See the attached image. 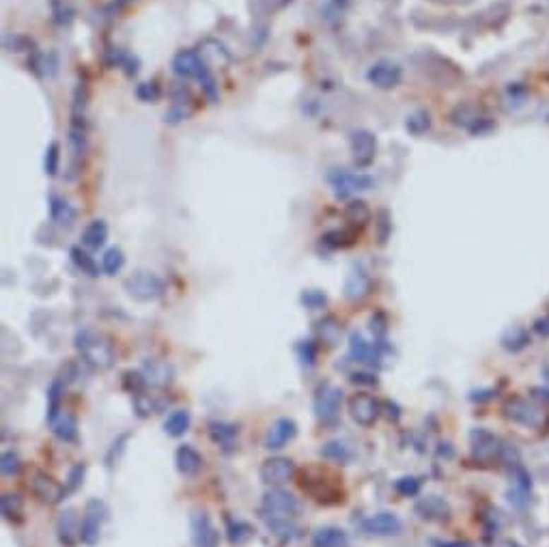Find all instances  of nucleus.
<instances>
[{
  "mask_svg": "<svg viewBox=\"0 0 549 547\" xmlns=\"http://www.w3.org/2000/svg\"><path fill=\"white\" fill-rule=\"evenodd\" d=\"M302 507L297 502V498L285 489H271L263 495L261 500V519L267 524V528L283 539H291L297 528L295 519L300 515Z\"/></svg>",
  "mask_w": 549,
  "mask_h": 547,
  "instance_id": "obj_1",
  "label": "nucleus"
},
{
  "mask_svg": "<svg viewBox=\"0 0 549 547\" xmlns=\"http://www.w3.org/2000/svg\"><path fill=\"white\" fill-rule=\"evenodd\" d=\"M300 487L304 493H308L317 505H341L345 500V491L336 476H332L328 470L321 468H308L300 474Z\"/></svg>",
  "mask_w": 549,
  "mask_h": 547,
  "instance_id": "obj_2",
  "label": "nucleus"
},
{
  "mask_svg": "<svg viewBox=\"0 0 549 547\" xmlns=\"http://www.w3.org/2000/svg\"><path fill=\"white\" fill-rule=\"evenodd\" d=\"M76 349L80 358L95 371H108L114 364V349L108 339L93 330H80L76 334Z\"/></svg>",
  "mask_w": 549,
  "mask_h": 547,
  "instance_id": "obj_3",
  "label": "nucleus"
},
{
  "mask_svg": "<svg viewBox=\"0 0 549 547\" xmlns=\"http://www.w3.org/2000/svg\"><path fill=\"white\" fill-rule=\"evenodd\" d=\"M108 519V507L104 500L100 498H93L86 502V509H84V517H82V524H80V541L86 545V547H95L102 539V528Z\"/></svg>",
  "mask_w": 549,
  "mask_h": 547,
  "instance_id": "obj_4",
  "label": "nucleus"
},
{
  "mask_svg": "<svg viewBox=\"0 0 549 547\" xmlns=\"http://www.w3.org/2000/svg\"><path fill=\"white\" fill-rule=\"evenodd\" d=\"M504 416L511 423L528 427V429H541L547 423V414L543 412V407H538L534 401H528L521 396H513L507 401Z\"/></svg>",
  "mask_w": 549,
  "mask_h": 547,
  "instance_id": "obj_5",
  "label": "nucleus"
},
{
  "mask_svg": "<svg viewBox=\"0 0 549 547\" xmlns=\"http://www.w3.org/2000/svg\"><path fill=\"white\" fill-rule=\"evenodd\" d=\"M125 291L129 293V298L138 302H153L164 295L166 285L151 271H136L125 281Z\"/></svg>",
  "mask_w": 549,
  "mask_h": 547,
  "instance_id": "obj_6",
  "label": "nucleus"
},
{
  "mask_svg": "<svg viewBox=\"0 0 549 547\" xmlns=\"http://www.w3.org/2000/svg\"><path fill=\"white\" fill-rule=\"evenodd\" d=\"M345 392L338 386L332 384H324L319 388L317 396H314V416L321 423H332L338 418L341 414V405H343V396Z\"/></svg>",
  "mask_w": 549,
  "mask_h": 547,
  "instance_id": "obj_7",
  "label": "nucleus"
},
{
  "mask_svg": "<svg viewBox=\"0 0 549 547\" xmlns=\"http://www.w3.org/2000/svg\"><path fill=\"white\" fill-rule=\"evenodd\" d=\"M386 353L384 341L375 339V343H369L360 332H351L349 336V355L353 362L369 364V367H379V362Z\"/></svg>",
  "mask_w": 549,
  "mask_h": 547,
  "instance_id": "obj_8",
  "label": "nucleus"
},
{
  "mask_svg": "<svg viewBox=\"0 0 549 547\" xmlns=\"http://www.w3.org/2000/svg\"><path fill=\"white\" fill-rule=\"evenodd\" d=\"M379 414H382V403L375 396L366 394V392H355L349 399V416L355 425L371 427V425H375Z\"/></svg>",
  "mask_w": 549,
  "mask_h": 547,
  "instance_id": "obj_9",
  "label": "nucleus"
},
{
  "mask_svg": "<svg viewBox=\"0 0 549 547\" xmlns=\"http://www.w3.org/2000/svg\"><path fill=\"white\" fill-rule=\"evenodd\" d=\"M295 472H297V468H295L293 459H289V457H269L259 468L261 481L269 487H283L285 483H289L295 476Z\"/></svg>",
  "mask_w": 549,
  "mask_h": 547,
  "instance_id": "obj_10",
  "label": "nucleus"
},
{
  "mask_svg": "<svg viewBox=\"0 0 549 547\" xmlns=\"http://www.w3.org/2000/svg\"><path fill=\"white\" fill-rule=\"evenodd\" d=\"M470 446H472V457L480 464H493L495 459H500L502 450H504L500 437H495L487 429H474L470 435Z\"/></svg>",
  "mask_w": 549,
  "mask_h": 547,
  "instance_id": "obj_11",
  "label": "nucleus"
},
{
  "mask_svg": "<svg viewBox=\"0 0 549 547\" xmlns=\"http://www.w3.org/2000/svg\"><path fill=\"white\" fill-rule=\"evenodd\" d=\"M330 181H332L334 192H336L338 199H347L349 194L371 190V188L375 186L373 177L364 175V172H345V170L332 172V175H330Z\"/></svg>",
  "mask_w": 549,
  "mask_h": 547,
  "instance_id": "obj_12",
  "label": "nucleus"
},
{
  "mask_svg": "<svg viewBox=\"0 0 549 547\" xmlns=\"http://www.w3.org/2000/svg\"><path fill=\"white\" fill-rule=\"evenodd\" d=\"M351 153H353V164L358 168H369L375 160L377 153V139L369 129H358L351 134Z\"/></svg>",
  "mask_w": 549,
  "mask_h": 547,
  "instance_id": "obj_13",
  "label": "nucleus"
},
{
  "mask_svg": "<svg viewBox=\"0 0 549 547\" xmlns=\"http://www.w3.org/2000/svg\"><path fill=\"white\" fill-rule=\"evenodd\" d=\"M30 491L33 495L43 505H59L63 502V498L67 495V487H63L59 481L48 476L45 472H37L30 481Z\"/></svg>",
  "mask_w": 549,
  "mask_h": 547,
  "instance_id": "obj_14",
  "label": "nucleus"
},
{
  "mask_svg": "<svg viewBox=\"0 0 549 547\" xmlns=\"http://www.w3.org/2000/svg\"><path fill=\"white\" fill-rule=\"evenodd\" d=\"M190 536L196 547H218L220 534L205 511H194L190 515Z\"/></svg>",
  "mask_w": 549,
  "mask_h": 547,
  "instance_id": "obj_15",
  "label": "nucleus"
},
{
  "mask_svg": "<svg viewBox=\"0 0 549 547\" xmlns=\"http://www.w3.org/2000/svg\"><path fill=\"white\" fill-rule=\"evenodd\" d=\"M141 375H143V380L149 388L164 390L172 384L175 369H172V364H168L164 360H147L143 364V369H141Z\"/></svg>",
  "mask_w": 549,
  "mask_h": 547,
  "instance_id": "obj_16",
  "label": "nucleus"
},
{
  "mask_svg": "<svg viewBox=\"0 0 549 547\" xmlns=\"http://www.w3.org/2000/svg\"><path fill=\"white\" fill-rule=\"evenodd\" d=\"M172 71L179 78H199L201 80L209 71V67L194 50H181L172 59Z\"/></svg>",
  "mask_w": 549,
  "mask_h": 547,
  "instance_id": "obj_17",
  "label": "nucleus"
},
{
  "mask_svg": "<svg viewBox=\"0 0 549 547\" xmlns=\"http://www.w3.org/2000/svg\"><path fill=\"white\" fill-rule=\"evenodd\" d=\"M295 435H297V423L293 418H278L265 433V448L281 450L289 442H293Z\"/></svg>",
  "mask_w": 549,
  "mask_h": 547,
  "instance_id": "obj_18",
  "label": "nucleus"
},
{
  "mask_svg": "<svg viewBox=\"0 0 549 547\" xmlns=\"http://www.w3.org/2000/svg\"><path fill=\"white\" fill-rule=\"evenodd\" d=\"M401 78H403V69L392 61H379L369 69V82L382 90H390L399 86Z\"/></svg>",
  "mask_w": 549,
  "mask_h": 547,
  "instance_id": "obj_19",
  "label": "nucleus"
},
{
  "mask_svg": "<svg viewBox=\"0 0 549 547\" xmlns=\"http://www.w3.org/2000/svg\"><path fill=\"white\" fill-rule=\"evenodd\" d=\"M362 528L371 536H394L403 530V522L394 513H375L362 522Z\"/></svg>",
  "mask_w": 549,
  "mask_h": 547,
  "instance_id": "obj_20",
  "label": "nucleus"
},
{
  "mask_svg": "<svg viewBox=\"0 0 549 547\" xmlns=\"http://www.w3.org/2000/svg\"><path fill=\"white\" fill-rule=\"evenodd\" d=\"M175 466H177V472H179L181 476L192 478V476H196V474L201 472V468H203V457H201V452H199L194 446L181 444V446L175 450Z\"/></svg>",
  "mask_w": 549,
  "mask_h": 547,
  "instance_id": "obj_21",
  "label": "nucleus"
},
{
  "mask_svg": "<svg viewBox=\"0 0 549 547\" xmlns=\"http://www.w3.org/2000/svg\"><path fill=\"white\" fill-rule=\"evenodd\" d=\"M80 524L82 522L78 519L76 509H65L59 515V519H57V534H59L61 545L73 547L80 541Z\"/></svg>",
  "mask_w": 549,
  "mask_h": 547,
  "instance_id": "obj_22",
  "label": "nucleus"
},
{
  "mask_svg": "<svg viewBox=\"0 0 549 547\" xmlns=\"http://www.w3.org/2000/svg\"><path fill=\"white\" fill-rule=\"evenodd\" d=\"M371 293V276L362 267H353L345 281V298L351 302H360Z\"/></svg>",
  "mask_w": 549,
  "mask_h": 547,
  "instance_id": "obj_23",
  "label": "nucleus"
},
{
  "mask_svg": "<svg viewBox=\"0 0 549 547\" xmlns=\"http://www.w3.org/2000/svg\"><path fill=\"white\" fill-rule=\"evenodd\" d=\"M416 513H418V517H423L427 522H442V519H448L450 507L439 495H427L416 502Z\"/></svg>",
  "mask_w": 549,
  "mask_h": 547,
  "instance_id": "obj_24",
  "label": "nucleus"
},
{
  "mask_svg": "<svg viewBox=\"0 0 549 547\" xmlns=\"http://www.w3.org/2000/svg\"><path fill=\"white\" fill-rule=\"evenodd\" d=\"M209 435L211 440L224 448V450H235L237 446V437H240V427L231 425V423H211L209 425Z\"/></svg>",
  "mask_w": 549,
  "mask_h": 547,
  "instance_id": "obj_25",
  "label": "nucleus"
},
{
  "mask_svg": "<svg viewBox=\"0 0 549 547\" xmlns=\"http://www.w3.org/2000/svg\"><path fill=\"white\" fill-rule=\"evenodd\" d=\"M310 543L312 547H349V534L341 528L326 526L312 534Z\"/></svg>",
  "mask_w": 549,
  "mask_h": 547,
  "instance_id": "obj_26",
  "label": "nucleus"
},
{
  "mask_svg": "<svg viewBox=\"0 0 549 547\" xmlns=\"http://www.w3.org/2000/svg\"><path fill=\"white\" fill-rule=\"evenodd\" d=\"M341 334H343V326H341V322L336 317L328 314V317L317 322V336L328 347H336L341 343Z\"/></svg>",
  "mask_w": 549,
  "mask_h": 547,
  "instance_id": "obj_27",
  "label": "nucleus"
},
{
  "mask_svg": "<svg viewBox=\"0 0 549 547\" xmlns=\"http://www.w3.org/2000/svg\"><path fill=\"white\" fill-rule=\"evenodd\" d=\"M108 240V224L104 220H93L82 231V246L88 250H100Z\"/></svg>",
  "mask_w": 549,
  "mask_h": 547,
  "instance_id": "obj_28",
  "label": "nucleus"
},
{
  "mask_svg": "<svg viewBox=\"0 0 549 547\" xmlns=\"http://www.w3.org/2000/svg\"><path fill=\"white\" fill-rule=\"evenodd\" d=\"M321 457L326 461H332L336 466H347L353 461V450L341 442V440H332V442H326L324 448H321Z\"/></svg>",
  "mask_w": 549,
  "mask_h": 547,
  "instance_id": "obj_29",
  "label": "nucleus"
},
{
  "mask_svg": "<svg viewBox=\"0 0 549 547\" xmlns=\"http://www.w3.org/2000/svg\"><path fill=\"white\" fill-rule=\"evenodd\" d=\"M192 425V414L188 409H175V412L164 420V433L170 437H181Z\"/></svg>",
  "mask_w": 549,
  "mask_h": 547,
  "instance_id": "obj_30",
  "label": "nucleus"
},
{
  "mask_svg": "<svg viewBox=\"0 0 549 547\" xmlns=\"http://www.w3.org/2000/svg\"><path fill=\"white\" fill-rule=\"evenodd\" d=\"M0 511L7 522L20 524L24 519V500L18 493H5L0 498Z\"/></svg>",
  "mask_w": 549,
  "mask_h": 547,
  "instance_id": "obj_31",
  "label": "nucleus"
},
{
  "mask_svg": "<svg viewBox=\"0 0 549 547\" xmlns=\"http://www.w3.org/2000/svg\"><path fill=\"white\" fill-rule=\"evenodd\" d=\"M131 396H134V409H136V414H138L141 418H147V416H151V414H158V412H162V407H164L162 401H158L153 394H147L145 390H143V392H136V394H131Z\"/></svg>",
  "mask_w": 549,
  "mask_h": 547,
  "instance_id": "obj_32",
  "label": "nucleus"
},
{
  "mask_svg": "<svg viewBox=\"0 0 549 547\" xmlns=\"http://www.w3.org/2000/svg\"><path fill=\"white\" fill-rule=\"evenodd\" d=\"M52 431L61 442H76L78 437V420L71 414H61L52 423Z\"/></svg>",
  "mask_w": 549,
  "mask_h": 547,
  "instance_id": "obj_33",
  "label": "nucleus"
},
{
  "mask_svg": "<svg viewBox=\"0 0 549 547\" xmlns=\"http://www.w3.org/2000/svg\"><path fill=\"white\" fill-rule=\"evenodd\" d=\"M65 394V382L61 377H57L50 388H48V423L52 425L61 414V399Z\"/></svg>",
  "mask_w": 549,
  "mask_h": 547,
  "instance_id": "obj_34",
  "label": "nucleus"
},
{
  "mask_svg": "<svg viewBox=\"0 0 549 547\" xmlns=\"http://www.w3.org/2000/svg\"><path fill=\"white\" fill-rule=\"evenodd\" d=\"M69 254H71V261L76 263V267H78V269H82V274H86V276H90V278L100 276V267H98L95 259L90 257L86 250H82V248L73 246V248L69 250Z\"/></svg>",
  "mask_w": 549,
  "mask_h": 547,
  "instance_id": "obj_35",
  "label": "nucleus"
},
{
  "mask_svg": "<svg viewBox=\"0 0 549 547\" xmlns=\"http://www.w3.org/2000/svg\"><path fill=\"white\" fill-rule=\"evenodd\" d=\"M50 203H52V205H50L52 220H54L57 224L69 226V224L76 220V211L71 209V205H69L67 201H63V199H59V196H52V201H50Z\"/></svg>",
  "mask_w": 549,
  "mask_h": 547,
  "instance_id": "obj_36",
  "label": "nucleus"
},
{
  "mask_svg": "<svg viewBox=\"0 0 549 547\" xmlns=\"http://www.w3.org/2000/svg\"><path fill=\"white\" fill-rule=\"evenodd\" d=\"M254 530L246 522H228V539L233 545H246L252 539Z\"/></svg>",
  "mask_w": 549,
  "mask_h": 547,
  "instance_id": "obj_37",
  "label": "nucleus"
},
{
  "mask_svg": "<svg viewBox=\"0 0 549 547\" xmlns=\"http://www.w3.org/2000/svg\"><path fill=\"white\" fill-rule=\"evenodd\" d=\"M345 216H347V220L351 222V224H366L371 220V209L366 207V203H362V201H353V203H349L347 205V209H345Z\"/></svg>",
  "mask_w": 549,
  "mask_h": 547,
  "instance_id": "obj_38",
  "label": "nucleus"
},
{
  "mask_svg": "<svg viewBox=\"0 0 549 547\" xmlns=\"http://www.w3.org/2000/svg\"><path fill=\"white\" fill-rule=\"evenodd\" d=\"M123 265H125V257H123V252H121L119 248H110V250L104 252V257H102V267H104L106 274L114 276L117 271L123 269Z\"/></svg>",
  "mask_w": 549,
  "mask_h": 547,
  "instance_id": "obj_39",
  "label": "nucleus"
},
{
  "mask_svg": "<svg viewBox=\"0 0 549 547\" xmlns=\"http://www.w3.org/2000/svg\"><path fill=\"white\" fill-rule=\"evenodd\" d=\"M528 343H530V341H528V334H526V330H521V328L509 330V334L502 339V345H504V349H507V351H513V353L521 351Z\"/></svg>",
  "mask_w": 549,
  "mask_h": 547,
  "instance_id": "obj_40",
  "label": "nucleus"
},
{
  "mask_svg": "<svg viewBox=\"0 0 549 547\" xmlns=\"http://www.w3.org/2000/svg\"><path fill=\"white\" fill-rule=\"evenodd\" d=\"M211 45H213V50H209V45H207V43L203 45V48H205V50H203V57H211L216 67H224V65L231 63V54L226 52V48H224L222 43H218V41H213V39H211Z\"/></svg>",
  "mask_w": 549,
  "mask_h": 547,
  "instance_id": "obj_41",
  "label": "nucleus"
},
{
  "mask_svg": "<svg viewBox=\"0 0 549 547\" xmlns=\"http://www.w3.org/2000/svg\"><path fill=\"white\" fill-rule=\"evenodd\" d=\"M20 468H22V461L18 457V452L13 450L3 452V457H0V472H3V476H16Z\"/></svg>",
  "mask_w": 549,
  "mask_h": 547,
  "instance_id": "obj_42",
  "label": "nucleus"
},
{
  "mask_svg": "<svg viewBox=\"0 0 549 547\" xmlns=\"http://www.w3.org/2000/svg\"><path fill=\"white\" fill-rule=\"evenodd\" d=\"M394 489L405 498H414L420 493V481L416 476H403L394 483Z\"/></svg>",
  "mask_w": 549,
  "mask_h": 547,
  "instance_id": "obj_43",
  "label": "nucleus"
},
{
  "mask_svg": "<svg viewBox=\"0 0 549 547\" xmlns=\"http://www.w3.org/2000/svg\"><path fill=\"white\" fill-rule=\"evenodd\" d=\"M297 355H300V360H302L304 367L312 369L314 362H317V343H314V341H302V343L297 345Z\"/></svg>",
  "mask_w": 549,
  "mask_h": 547,
  "instance_id": "obj_44",
  "label": "nucleus"
},
{
  "mask_svg": "<svg viewBox=\"0 0 549 547\" xmlns=\"http://www.w3.org/2000/svg\"><path fill=\"white\" fill-rule=\"evenodd\" d=\"M302 304L310 310H317V308H324L328 304V295L324 291H317V289H310V291H304L302 293Z\"/></svg>",
  "mask_w": 549,
  "mask_h": 547,
  "instance_id": "obj_45",
  "label": "nucleus"
},
{
  "mask_svg": "<svg viewBox=\"0 0 549 547\" xmlns=\"http://www.w3.org/2000/svg\"><path fill=\"white\" fill-rule=\"evenodd\" d=\"M59 151H61L59 143H52L48 147V151H45V172L48 175H57V170H59V158H61Z\"/></svg>",
  "mask_w": 549,
  "mask_h": 547,
  "instance_id": "obj_46",
  "label": "nucleus"
},
{
  "mask_svg": "<svg viewBox=\"0 0 549 547\" xmlns=\"http://www.w3.org/2000/svg\"><path fill=\"white\" fill-rule=\"evenodd\" d=\"M84 472H86V466H84V464H76V466L69 470V478H67V491H76V489L82 485Z\"/></svg>",
  "mask_w": 549,
  "mask_h": 547,
  "instance_id": "obj_47",
  "label": "nucleus"
},
{
  "mask_svg": "<svg viewBox=\"0 0 549 547\" xmlns=\"http://www.w3.org/2000/svg\"><path fill=\"white\" fill-rule=\"evenodd\" d=\"M351 382H353V384L375 386V384H377V377H375V375H371V373H353V375H351Z\"/></svg>",
  "mask_w": 549,
  "mask_h": 547,
  "instance_id": "obj_48",
  "label": "nucleus"
},
{
  "mask_svg": "<svg viewBox=\"0 0 549 547\" xmlns=\"http://www.w3.org/2000/svg\"><path fill=\"white\" fill-rule=\"evenodd\" d=\"M534 330H536L541 336H547V339H549V314H545V317L538 319V322L534 324Z\"/></svg>",
  "mask_w": 549,
  "mask_h": 547,
  "instance_id": "obj_49",
  "label": "nucleus"
},
{
  "mask_svg": "<svg viewBox=\"0 0 549 547\" xmlns=\"http://www.w3.org/2000/svg\"><path fill=\"white\" fill-rule=\"evenodd\" d=\"M435 547H472V545H468V543H461V541H454V543H450V541H435L433 543Z\"/></svg>",
  "mask_w": 549,
  "mask_h": 547,
  "instance_id": "obj_50",
  "label": "nucleus"
}]
</instances>
